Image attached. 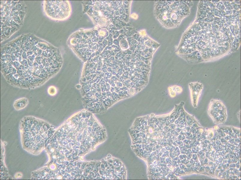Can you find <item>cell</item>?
Returning <instances> with one entry per match:
<instances>
[{
  "instance_id": "6da1fadb",
  "label": "cell",
  "mask_w": 241,
  "mask_h": 180,
  "mask_svg": "<svg viewBox=\"0 0 241 180\" xmlns=\"http://www.w3.org/2000/svg\"><path fill=\"white\" fill-rule=\"evenodd\" d=\"M1 70L10 84L32 88L56 73L60 63L59 49L33 34H23L1 47Z\"/></svg>"
},
{
  "instance_id": "7a4b0ae2",
  "label": "cell",
  "mask_w": 241,
  "mask_h": 180,
  "mask_svg": "<svg viewBox=\"0 0 241 180\" xmlns=\"http://www.w3.org/2000/svg\"><path fill=\"white\" fill-rule=\"evenodd\" d=\"M1 43L9 39L22 26L27 7L22 1H1Z\"/></svg>"
},
{
  "instance_id": "3957f363",
  "label": "cell",
  "mask_w": 241,
  "mask_h": 180,
  "mask_svg": "<svg viewBox=\"0 0 241 180\" xmlns=\"http://www.w3.org/2000/svg\"><path fill=\"white\" fill-rule=\"evenodd\" d=\"M44 12L48 18L55 20H61L68 16L70 9L66 1H44Z\"/></svg>"
},
{
  "instance_id": "277c9868",
  "label": "cell",
  "mask_w": 241,
  "mask_h": 180,
  "mask_svg": "<svg viewBox=\"0 0 241 180\" xmlns=\"http://www.w3.org/2000/svg\"><path fill=\"white\" fill-rule=\"evenodd\" d=\"M209 115L215 120L222 121L227 115L225 106L220 100L213 99L210 100L208 110Z\"/></svg>"
},
{
  "instance_id": "5b68a950",
  "label": "cell",
  "mask_w": 241,
  "mask_h": 180,
  "mask_svg": "<svg viewBox=\"0 0 241 180\" xmlns=\"http://www.w3.org/2000/svg\"><path fill=\"white\" fill-rule=\"evenodd\" d=\"M188 86L192 104L193 107L196 108L198 106L199 98L202 94L204 85L201 82L196 81L189 83Z\"/></svg>"
}]
</instances>
